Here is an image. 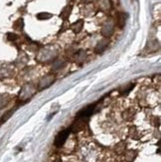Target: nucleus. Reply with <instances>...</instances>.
<instances>
[{
  "label": "nucleus",
  "mask_w": 161,
  "mask_h": 162,
  "mask_svg": "<svg viewBox=\"0 0 161 162\" xmlns=\"http://www.w3.org/2000/svg\"><path fill=\"white\" fill-rule=\"evenodd\" d=\"M71 132V129H64L62 130L61 132H59L58 134H57L56 138H55V145L57 146V147H61L62 145H63L64 143L67 140V138L69 137V134Z\"/></svg>",
  "instance_id": "f257e3e1"
},
{
  "label": "nucleus",
  "mask_w": 161,
  "mask_h": 162,
  "mask_svg": "<svg viewBox=\"0 0 161 162\" xmlns=\"http://www.w3.org/2000/svg\"><path fill=\"white\" fill-rule=\"evenodd\" d=\"M96 104H90V106H88L87 108H83L80 113L77 115V119H87V117H89L90 115H92V113H94V108H96Z\"/></svg>",
  "instance_id": "f03ea898"
},
{
  "label": "nucleus",
  "mask_w": 161,
  "mask_h": 162,
  "mask_svg": "<svg viewBox=\"0 0 161 162\" xmlns=\"http://www.w3.org/2000/svg\"><path fill=\"white\" fill-rule=\"evenodd\" d=\"M81 22H82V20H79L78 22H76V23H74L72 25V29H73V31H74L75 33H79L82 30V28H83V25L79 26V24H80Z\"/></svg>",
  "instance_id": "7ed1b4c3"
},
{
  "label": "nucleus",
  "mask_w": 161,
  "mask_h": 162,
  "mask_svg": "<svg viewBox=\"0 0 161 162\" xmlns=\"http://www.w3.org/2000/svg\"><path fill=\"white\" fill-rule=\"evenodd\" d=\"M52 17V14L50 13H39L37 15V18L40 19V20H45V19H49Z\"/></svg>",
  "instance_id": "20e7f679"
},
{
  "label": "nucleus",
  "mask_w": 161,
  "mask_h": 162,
  "mask_svg": "<svg viewBox=\"0 0 161 162\" xmlns=\"http://www.w3.org/2000/svg\"><path fill=\"white\" fill-rule=\"evenodd\" d=\"M125 23V19H124V14H120V26L121 28L123 27Z\"/></svg>",
  "instance_id": "39448f33"
},
{
  "label": "nucleus",
  "mask_w": 161,
  "mask_h": 162,
  "mask_svg": "<svg viewBox=\"0 0 161 162\" xmlns=\"http://www.w3.org/2000/svg\"><path fill=\"white\" fill-rule=\"evenodd\" d=\"M17 38V36L15 34H8V39L9 40H15Z\"/></svg>",
  "instance_id": "423d86ee"
},
{
  "label": "nucleus",
  "mask_w": 161,
  "mask_h": 162,
  "mask_svg": "<svg viewBox=\"0 0 161 162\" xmlns=\"http://www.w3.org/2000/svg\"><path fill=\"white\" fill-rule=\"evenodd\" d=\"M56 162H62L61 160H58V161H56Z\"/></svg>",
  "instance_id": "0eeeda50"
}]
</instances>
